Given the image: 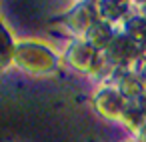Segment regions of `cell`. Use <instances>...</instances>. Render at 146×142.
<instances>
[{
	"mask_svg": "<svg viewBox=\"0 0 146 142\" xmlns=\"http://www.w3.org/2000/svg\"><path fill=\"white\" fill-rule=\"evenodd\" d=\"M86 36H88V44H92L98 52H100V50H106V48L110 46V42L114 40V32H112L110 24H108V22H102V20H98V22L86 32Z\"/></svg>",
	"mask_w": 146,
	"mask_h": 142,
	"instance_id": "cell-1",
	"label": "cell"
},
{
	"mask_svg": "<svg viewBox=\"0 0 146 142\" xmlns=\"http://www.w3.org/2000/svg\"><path fill=\"white\" fill-rule=\"evenodd\" d=\"M132 50H134V42H130L128 38H116L114 36V40L106 48V58L122 64V62L132 60Z\"/></svg>",
	"mask_w": 146,
	"mask_h": 142,
	"instance_id": "cell-2",
	"label": "cell"
},
{
	"mask_svg": "<svg viewBox=\"0 0 146 142\" xmlns=\"http://www.w3.org/2000/svg\"><path fill=\"white\" fill-rule=\"evenodd\" d=\"M96 102H98V110L104 112L106 116H112V114H116V112L122 110V106H120V96H118V92H114L112 88L102 90V92L98 94Z\"/></svg>",
	"mask_w": 146,
	"mask_h": 142,
	"instance_id": "cell-3",
	"label": "cell"
}]
</instances>
